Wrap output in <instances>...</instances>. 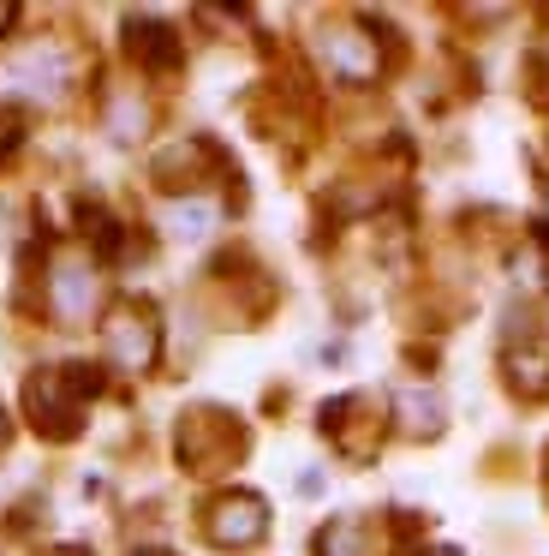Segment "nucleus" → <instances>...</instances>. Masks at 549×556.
Here are the masks:
<instances>
[{
    "mask_svg": "<svg viewBox=\"0 0 549 556\" xmlns=\"http://www.w3.org/2000/svg\"><path fill=\"white\" fill-rule=\"evenodd\" d=\"M263 527H269V515H263L257 496H227V503L209 515V539L215 544H251V539H263Z\"/></svg>",
    "mask_w": 549,
    "mask_h": 556,
    "instance_id": "nucleus-1",
    "label": "nucleus"
},
{
    "mask_svg": "<svg viewBox=\"0 0 549 556\" xmlns=\"http://www.w3.org/2000/svg\"><path fill=\"white\" fill-rule=\"evenodd\" d=\"M48 300H54V312L66 317V324H84V317L95 312V276L84 264H60L54 276H48Z\"/></svg>",
    "mask_w": 549,
    "mask_h": 556,
    "instance_id": "nucleus-2",
    "label": "nucleus"
},
{
    "mask_svg": "<svg viewBox=\"0 0 549 556\" xmlns=\"http://www.w3.org/2000/svg\"><path fill=\"white\" fill-rule=\"evenodd\" d=\"M107 348L126 371H143L150 365V348H155V329H150V312H119L107 324Z\"/></svg>",
    "mask_w": 549,
    "mask_h": 556,
    "instance_id": "nucleus-3",
    "label": "nucleus"
},
{
    "mask_svg": "<svg viewBox=\"0 0 549 556\" xmlns=\"http://www.w3.org/2000/svg\"><path fill=\"white\" fill-rule=\"evenodd\" d=\"M322 54H329L346 78H370V73H376V42H370L365 30H334V37H322Z\"/></svg>",
    "mask_w": 549,
    "mask_h": 556,
    "instance_id": "nucleus-4",
    "label": "nucleus"
},
{
    "mask_svg": "<svg viewBox=\"0 0 549 556\" xmlns=\"http://www.w3.org/2000/svg\"><path fill=\"white\" fill-rule=\"evenodd\" d=\"M42 73H60V54H54V49H30L18 66H12V78H18L24 90H36V97H54V85H48Z\"/></svg>",
    "mask_w": 549,
    "mask_h": 556,
    "instance_id": "nucleus-5",
    "label": "nucleus"
},
{
    "mask_svg": "<svg viewBox=\"0 0 549 556\" xmlns=\"http://www.w3.org/2000/svg\"><path fill=\"white\" fill-rule=\"evenodd\" d=\"M162 222H167V233H179V240H197V233H209L215 210L209 204H167Z\"/></svg>",
    "mask_w": 549,
    "mask_h": 556,
    "instance_id": "nucleus-6",
    "label": "nucleus"
},
{
    "mask_svg": "<svg viewBox=\"0 0 549 556\" xmlns=\"http://www.w3.org/2000/svg\"><path fill=\"white\" fill-rule=\"evenodd\" d=\"M7 144H12V121L0 114V150H7Z\"/></svg>",
    "mask_w": 549,
    "mask_h": 556,
    "instance_id": "nucleus-7",
    "label": "nucleus"
},
{
    "mask_svg": "<svg viewBox=\"0 0 549 556\" xmlns=\"http://www.w3.org/2000/svg\"><path fill=\"white\" fill-rule=\"evenodd\" d=\"M7 18H12V7H0V30H7Z\"/></svg>",
    "mask_w": 549,
    "mask_h": 556,
    "instance_id": "nucleus-8",
    "label": "nucleus"
},
{
    "mask_svg": "<svg viewBox=\"0 0 549 556\" xmlns=\"http://www.w3.org/2000/svg\"><path fill=\"white\" fill-rule=\"evenodd\" d=\"M0 437H7V425H0Z\"/></svg>",
    "mask_w": 549,
    "mask_h": 556,
    "instance_id": "nucleus-9",
    "label": "nucleus"
},
{
    "mask_svg": "<svg viewBox=\"0 0 549 556\" xmlns=\"http://www.w3.org/2000/svg\"><path fill=\"white\" fill-rule=\"evenodd\" d=\"M150 556H162V551H150Z\"/></svg>",
    "mask_w": 549,
    "mask_h": 556,
    "instance_id": "nucleus-10",
    "label": "nucleus"
}]
</instances>
